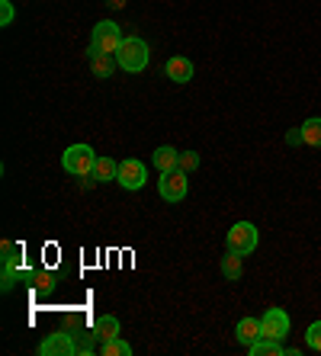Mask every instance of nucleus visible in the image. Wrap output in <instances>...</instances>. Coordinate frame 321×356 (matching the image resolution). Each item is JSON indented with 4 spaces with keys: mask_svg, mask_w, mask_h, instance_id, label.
<instances>
[{
    "mask_svg": "<svg viewBox=\"0 0 321 356\" xmlns=\"http://www.w3.org/2000/svg\"><path fill=\"white\" fill-rule=\"evenodd\" d=\"M148 58H151L148 42L139 39V35H129V39L123 42V49L116 51L119 67H123V71H129V74H141V71L148 67Z\"/></svg>",
    "mask_w": 321,
    "mask_h": 356,
    "instance_id": "nucleus-1",
    "label": "nucleus"
},
{
    "mask_svg": "<svg viewBox=\"0 0 321 356\" xmlns=\"http://www.w3.org/2000/svg\"><path fill=\"white\" fill-rule=\"evenodd\" d=\"M123 29L113 23V19H103V23L93 26V45L87 55H116V51L123 49Z\"/></svg>",
    "mask_w": 321,
    "mask_h": 356,
    "instance_id": "nucleus-2",
    "label": "nucleus"
},
{
    "mask_svg": "<svg viewBox=\"0 0 321 356\" xmlns=\"http://www.w3.org/2000/svg\"><path fill=\"white\" fill-rule=\"evenodd\" d=\"M257 225L251 222H238V225H231L228 234H225V248L235 250V254H241V257H247V254H254L257 248Z\"/></svg>",
    "mask_w": 321,
    "mask_h": 356,
    "instance_id": "nucleus-3",
    "label": "nucleus"
},
{
    "mask_svg": "<svg viewBox=\"0 0 321 356\" xmlns=\"http://www.w3.org/2000/svg\"><path fill=\"white\" fill-rule=\"evenodd\" d=\"M93 164H97V154H93L91 145H71L65 151V158H61V167L75 177H91Z\"/></svg>",
    "mask_w": 321,
    "mask_h": 356,
    "instance_id": "nucleus-4",
    "label": "nucleus"
},
{
    "mask_svg": "<svg viewBox=\"0 0 321 356\" xmlns=\"http://www.w3.org/2000/svg\"><path fill=\"white\" fill-rule=\"evenodd\" d=\"M145 180H148V170H145V164H141L139 158H125L123 164H119V177H116V183L123 186V190L135 193L145 186Z\"/></svg>",
    "mask_w": 321,
    "mask_h": 356,
    "instance_id": "nucleus-5",
    "label": "nucleus"
},
{
    "mask_svg": "<svg viewBox=\"0 0 321 356\" xmlns=\"http://www.w3.org/2000/svg\"><path fill=\"white\" fill-rule=\"evenodd\" d=\"M157 193H161L164 202H180L187 196V174H183L180 167L177 170H164L161 180H157Z\"/></svg>",
    "mask_w": 321,
    "mask_h": 356,
    "instance_id": "nucleus-6",
    "label": "nucleus"
},
{
    "mask_svg": "<svg viewBox=\"0 0 321 356\" xmlns=\"http://www.w3.org/2000/svg\"><path fill=\"white\" fill-rule=\"evenodd\" d=\"M39 353L42 356H71V353H81V347H77L75 334L55 331V334H49V337L39 343Z\"/></svg>",
    "mask_w": 321,
    "mask_h": 356,
    "instance_id": "nucleus-7",
    "label": "nucleus"
},
{
    "mask_svg": "<svg viewBox=\"0 0 321 356\" xmlns=\"http://www.w3.org/2000/svg\"><path fill=\"white\" fill-rule=\"evenodd\" d=\"M260 334H264V340H280L289 334V315L283 312V308H267L264 318H260Z\"/></svg>",
    "mask_w": 321,
    "mask_h": 356,
    "instance_id": "nucleus-8",
    "label": "nucleus"
},
{
    "mask_svg": "<svg viewBox=\"0 0 321 356\" xmlns=\"http://www.w3.org/2000/svg\"><path fill=\"white\" fill-rule=\"evenodd\" d=\"M289 145H312V148H321V119H305L299 129L286 135Z\"/></svg>",
    "mask_w": 321,
    "mask_h": 356,
    "instance_id": "nucleus-9",
    "label": "nucleus"
},
{
    "mask_svg": "<svg viewBox=\"0 0 321 356\" xmlns=\"http://www.w3.org/2000/svg\"><path fill=\"white\" fill-rule=\"evenodd\" d=\"M164 74L171 77L173 83H189L193 81V74H196V67H193V61L189 58H167Z\"/></svg>",
    "mask_w": 321,
    "mask_h": 356,
    "instance_id": "nucleus-10",
    "label": "nucleus"
},
{
    "mask_svg": "<svg viewBox=\"0 0 321 356\" xmlns=\"http://www.w3.org/2000/svg\"><path fill=\"white\" fill-rule=\"evenodd\" d=\"M235 337H238L241 347H254L257 340L264 337L260 334V318H241L238 327H235Z\"/></svg>",
    "mask_w": 321,
    "mask_h": 356,
    "instance_id": "nucleus-11",
    "label": "nucleus"
},
{
    "mask_svg": "<svg viewBox=\"0 0 321 356\" xmlns=\"http://www.w3.org/2000/svg\"><path fill=\"white\" fill-rule=\"evenodd\" d=\"M177 161H180V151L171 148V145H161V148H155V154H151V164L164 174V170H177Z\"/></svg>",
    "mask_w": 321,
    "mask_h": 356,
    "instance_id": "nucleus-12",
    "label": "nucleus"
},
{
    "mask_svg": "<svg viewBox=\"0 0 321 356\" xmlns=\"http://www.w3.org/2000/svg\"><path fill=\"white\" fill-rule=\"evenodd\" d=\"M119 177V164H116L113 158H97V164H93L91 170V180L93 183H109Z\"/></svg>",
    "mask_w": 321,
    "mask_h": 356,
    "instance_id": "nucleus-13",
    "label": "nucleus"
},
{
    "mask_svg": "<svg viewBox=\"0 0 321 356\" xmlns=\"http://www.w3.org/2000/svg\"><path fill=\"white\" fill-rule=\"evenodd\" d=\"M219 270H222L225 280H241L244 276V264H241V254H235V250H228L222 260H219Z\"/></svg>",
    "mask_w": 321,
    "mask_h": 356,
    "instance_id": "nucleus-14",
    "label": "nucleus"
},
{
    "mask_svg": "<svg viewBox=\"0 0 321 356\" xmlns=\"http://www.w3.org/2000/svg\"><path fill=\"white\" fill-rule=\"evenodd\" d=\"M93 337L103 343V340H113V337H119V318L116 315H103V318H97V324H93Z\"/></svg>",
    "mask_w": 321,
    "mask_h": 356,
    "instance_id": "nucleus-15",
    "label": "nucleus"
},
{
    "mask_svg": "<svg viewBox=\"0 0 321 356\" xmlns=\"http://www.w3.org/2000/svg\"><path fill=\"white\" fill-rule=\"evenodd\" d=\"M97 353L100 356H132V347L123 337H113V340H103L97 347Z\"/></svg>",
    "mask_w": 321,
    "mask_h": 356,
    "instance_id": "nucleus-16",
    "label": "nucleus"
},
{
    "mask_svg": "<svg viewBox=\"0 0 321 356\" xmlns=\"http://www.w3.org/2000/svg\"><path fill=\"white\" fill-rule=\"evenodd\" d=\"M247 350H251V356H283V353H289L280 340H264V337L257 340L254 347H247Z\"/></svg>",
    "mask_w": 321,
    "mask_h": 356,
    "instance_id": "nucleus-17",
    "label": "nucleus"
},
{
    "mask_svg": "<svg viewBox=\"0 0 321 356\" xmlns=\"http://www.w3.org/2000/svg\"><path fill=\"white\" fill-rule=\"evenodd\" d=\"M116 65H119V61H116L113 55H93V58H91V71H93V77H113Z\"/></svg>",
    "mask_w": 321,
    "mask_h": 356,
    "instance_id": "nucleus-18",
    "label": "nucleus"
},
{
    "mask_svg": "<svg viewBox=\"0 0 321 356\" xmlns=\"http://www.w3.org/2000/svg\"><path fill=\"white\" fill-rule=\"evenodd\" d=\"M0 254H3V266H19V260H23V248L13 244V241H3Z\"/></svg>",
    "mask_w": 321,
    "mask_h": 356,
    "instance_id": "nucleus-19",
    "label": "nucleus"
},
{
    "mask_svg": "<svg viewBox=\"0 0 321 356\" xmlns=\"http://www.w3.org/2000/svg\"><path fill=\"white\" fill-rule=\"evenodd\" d=\"M29 282L36 292H55V273H49V270H36Z\"/></svg>",
    "mask_w": 321,
    "mask_h": 356,
    "instance_id": "nucleus-20",
    "label": "nucleus"
},
{
    "mask_svg": "<svg viewBox=\"0 0 321 356\" xmlns=\"http://www.w3.org/2000/svg\"><path fill=\"white\" fill-rule=\"evenodd\" d=\"M177 167H180L183 174H193L199 167V154L196 151H180V161H177Z\"/></svg>",
    "mask_w": 321,
    "mask_h": 356,
    "instance_id": "nucleus-21",
    "label": "nucleus"
},
{
    "mask_svg": "<svg viewBox=\"0 0 321 356\" xmlns=\"http://www.w3.org/2000/svg\"><path fill=\"white\" fill-rule=\"evenodd\" d=\"M305 343H308L312 350H318V353H321V321H315L312 327L305 331Z\"/></svg>",
    "mask_w": 321,
    "mask_h": 356,
    "instance_id": "nucleus-22",
    "label": "nucleus"
},
{
    "mask_svg": "<svg viewBox=\"0 0 321 356\" xmlns=\"http://www.w3.org/2000/svg\"><path fill=\"white\" fill-rule=\"evenodd\" d=\"M10 23H13V3L0 0V26H10Z\"/></svg>",
    "mask_w": 321,
    "mask_h": 356,
    "instance_id": "nucleus-23",
    "label": "nucleus"
},
{
    "mask_svg": "<svg viewBox=\"0 0 321 356\" xmlns=\"http://www.w3.org/2000/svg\"><path fill=\"white\" fill-rule=\"evenodd\" d=\"M109 7H113V10H123V7H125V0H109Z\"/></svg>",
    "mask_w": 321,
    "mask_h": 356,
    "instance_id": "nucleus-24",
    "label": "nucleus"
}]
</instances>
